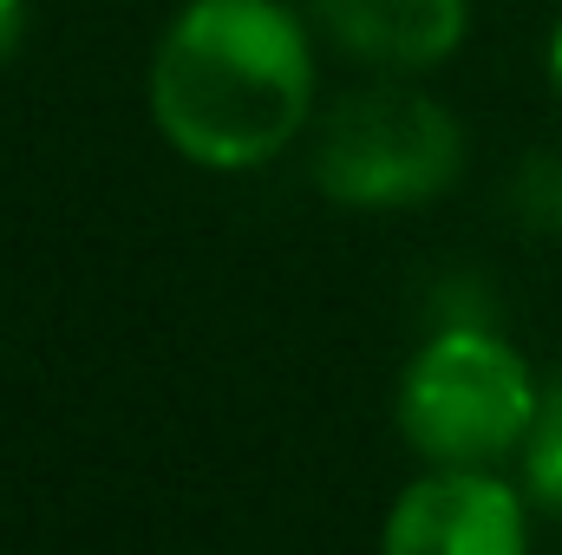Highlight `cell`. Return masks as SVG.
<instances>
[{
	"label": "cell",
	"mask_w": 562,
	"mask_h": 555,
	"mask_svg": "<svg viewBox=\"0 0 562 555\" xmlns=\"http://www.w3.org/2000/svg\"><path fill=\"white\" fill-rule=\"evenodd\" d=\"M157 138L196 170H262L314 125L321 33L294 0H183L144 72Z\"/></svg>",
	"instance_id": "cell-1"
},
{
	"label": "cell",
	"mask_w": 562,
	"mask_h": 555,
	"mask_svg": "<svg viewBox=\"0 0 562 555\" xmlns=\"http://www.w3.org/2000/svg\"><path fill=\"white\" fill-rule=\"evenodd\" d=\"M464 170V125L445 99L413 79L380 72L321 112L314 190L340 209H419Z\"/></svg>",
	"instance_id": "cell-2"
},
{
	"label": "cell",
	"mask_w": 562,
	"mask_h": 555,
	"mask_svg": "<svg viewBox=\"0 0 562 555\" xmlns=\"http://www.w3.org/2000/svg\"><path fill=\"white\" fill-rule=\"evenodd\" d=\"M543 406L530 360L484 320H451L425 340L400 380V431L438 471H484L524 451Z\"/></svg>",
	"instance_id": "cell-3"
},
{
	"label": "cell",
	"mask_w": 562,
	"mask_h": 555,
	"mask_svg": "<svg viewBox=\"0 0 562 555\" xmlns=\"http://www.w3.org/2000/svg\"><path fill=\"white\" fill-rule=\"evenodd\" d=\"M380 555H530V517L491 471H431L400 490Z\"/></svg>",
	"instance_id": "cell-4"
},
{
	"label": "cell",
	"mask_w": 562,
	"mask_h": 555,
	"mask_svg": "<svg viewBox=\"0 0 562 555\" xmlns=\"http://www.w3.org/2000/svg\"><path fill=\"white\" fill-rule=\"evenodd\" d=\"M314 33L367 72L419 79L471 39V0H301Z\"/></svg>",
	"instance_id": "cell-5"
},
{
	"label": "cell",
	"mask_w": 562,
	"mask_h": 555,
	"mask_svg": "<svg viewBox=\"0 0 562 555\" xmlns=\"http://www.w3.org/2000/svg\"><path fill=\"white\" fill-rule=\"evenodd\" d=\"M524 490H530V503H543L550 517H562V380L543 386L537 424L524 438Z\"/></svg>",
	"instance_id": "cell-6"
},
{
	"label": "cell",
	"mask_w": 562,
	"mask_h": 555,
	"mask_svg": "<svg viewBox=\"0 0 562 555\" xmlns=\"http://www.w3.org/2000/svg\"><path fill=\"white\" fill-rule=\"evenodd\" d=\"M517 209L530 229H562V157H530L517 177Z\"/></svg>",
	"instance_id": "cell-7"
},
{
	"label": "cell",
	"mask_w": 562,
	"mask_h": 555,
	"mask_svg": "<svg viewBox=\"0 0 562 555\" xmlns=\"http://www.w3.org/2000/svg\"><path fill=\"white\" fill-rule=\"evenodd\" d=\"M26 7L33 0H0V66L20 53V39H26Z\"/></svg>",
	"instance_id": "cell-8"
},
{
	"label": "cell",
	"mask_w": 562,
	"mask_h": 555,
	"mask_svg": "<svg viewBox=\"0 0 562 555\" xmlns=\"http://www.w3.org/2000/svg\"><path fill=\"white\" fill-rule=\"evenodd\" d=\"M543 66H550V92H557V105H562V13H557V26H550V46H543Z\"/></svg>",
	"instance_id": "cell-9"
}]
</instances>
